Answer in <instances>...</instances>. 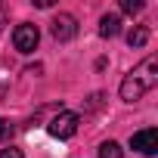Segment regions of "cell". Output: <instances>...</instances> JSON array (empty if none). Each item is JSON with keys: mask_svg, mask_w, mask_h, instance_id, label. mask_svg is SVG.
Segmentation results:
<instances>
[{"mask_svg": "<svg viewBox=\"0 0 158 158\" xmlns=\"http://www.w3.org/2000/svg\"><path fill=\"white\" fill-rule=\"evenodd\" d=\"M155 84H158V59H155V56H146L133 71H127V77L121 81V99H124V102H136V99H143Z\"/></svg>", "mask_w": 158, "mask_h": 158, "instance_id": "cell-1", "label": "cell"}, {"mask_svg": "<svg viewBox=\"0 0 158 158\" xmlns=\"http://www.w3.org/2000/svg\"><path fill=\"white\" fill-rule=\"evenodd\" d=\"M0 158H25V155H22V149H13V146H6V149H0Z\"/></svg>", "mask_w": 158, "mask_h": 158, "instance_id": "cell-11", "label": "cell"}, {"mask_svg": "<svg viewBox=\"0 0 158 158\" xmlns=\"http://www.w3.org/2000/svg\"><path fill=\"white\" fill-rule=\"evenodd\" d=\"M127 44H130L133 50H136V47H146V44H149V28H146V25H136V28L127 34Z\"/></svg>", "mask_w": 158, "mask_h": 158, "instance_id": "cell-7", "label": "cell"}, {"mask_svg": "<svg viewBox=\"0 0 158 158\" xmlns=\"http://www.w3.org/2000/svg\"><path fill=\"white\" fill-rule=\"evenodd\" d=\"M130 146H133L136 152H143V155H155V152H158V130H155V127H146V130L133 133V136H130Z\"/></svg>", "mask_w": 158, "mask_h": 158, "instance_id": "cell-5", "label": "cell"}, {"mask_svg": "<svg viewBox=\"0 0 158 158\" xmlns=\"http://www.w3.org/2000/svg\"><path fill=\"white\" fill-rule=\"evenodd\" d=\"M37 40H40V31H37V25H31V22H25V25H19V28L13 31V44H16L19 53H34Z\"/></svg>", "mask_w": 158, "mask_h": 158, "instance_id": "cell-3", "label": "cell"}, {"mask_svg": "<svg viewBox=\"0 0 158 158\" xmlns=\"http://www.w3.org/2000/svg\"><path fill=\"white\" fill-rule=\"evenodd\" d=\"M10 136H13V124H10L6 118H0V143H6Z\"/></svg>", "mask_w": 158, "mask_h": 158, "instance_id": "cell-10", "label": "cell"}, {"mask_svg": "<svg viewBox=\"0 0 158 158\" xmlns=\"http://www.w3.org/2000/svg\"><path fill=\"white\" fill-rule=\"evenodd\" d=\"M121 10L133 16V13H139V10H143V0H121Z\"/></svg>", "mask_w": 158, "mask_h": 158, "instance_id": "cell-9", "label": "cell"}, {"mask_svg": "<svg viewBox=\"0 0 158 158\" xmlns=\"http://www.w3.org/2000/svg\"><path fill=\"white\" fill-rule=\"evenodd\" d=\"M50 31H53V37H56V40H71V37L77 34V22H74V16L59 13V16L50 22Z\"/></svg>", "mask_w": 158, "mask_h": 158, "instance_id": "cell-4", "label": "cell"}, {"mask_svg": "<svg viewBox=\"0 0 158 158\" xmlns=\"http://www.w3.org/2000/svg\"><path fill=\"white\" fill-rule=\"evenodd\" d=\"M118 31H121V16L109 13V16L99 19V34H102V37H115Z\"/></svg>", "mask_w": 158, "mask_h": 158, "instance_id": "cell-6", "label": "cell"}, {"mask_svg": "<svg viewBox=\"0 0 158 158\" xmlns=\"http://www.w3.org/2000/svg\"><path fill=\"white\" fill-rule=\"evenodd\" d=\"M77 124H81V118H77L74 112H59V115L50 121V127H47V130H50L56 139H68V136H74Z\"/></svg>", "mask_w": 158, "mask_h": 158, "instance_id": "cell-2", "label": "cell"}, {"mask_svg": "<svg viewBox=\"0 0 158 158\" xmlns=\"http://www.w3.org/2000/svg\"><path fill=\"white\" fill-rule=\"evenodd\" d=\"M0 25H3V16H0Z\"/></svg>", "mask_w": 158, "mask_h": 158, "instance_id": "cell-12", "label": "cell"}, {"mask_svg": "<svg viewBox=\"0 0 158 158\" xmlns=\"http://www.w3.org/2000/svg\"><path fill=\"white\" fill-rule=\"evenodd\" d=\"M99 158H124V149H121L115 139H109V143L99 146Z\"/></svg>", "mask_w": 158, "mask_h": 158, "instance_id": "cell-8", "label": "cell"}]
</instances>
